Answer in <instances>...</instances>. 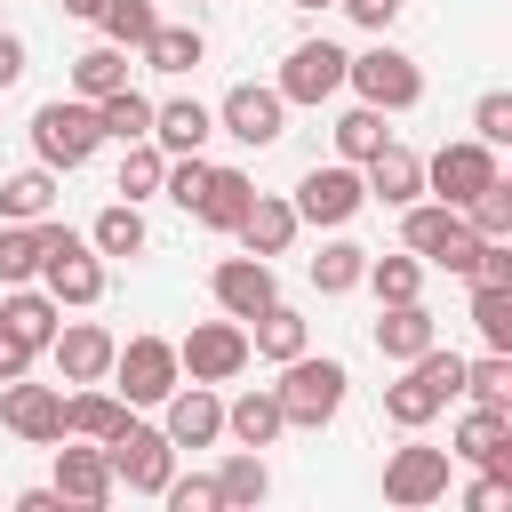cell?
Here are the masks:
<instances>
[{"instance_id": "cell-1", "label": "cell", "mask_w": 512, "mask_h": 512, "mask_svg": "<svg viewBox=\"0 0 512 512\" xmlns=\"http://www.w3.org/2000/svg\"><path fill=\"white\" fill-rule=\"evenodd\" d=\"M400 368H408V376H400V384H384V416H392L400 432H424V424L464 392V360H456V352H440V344H424V352H416V360H400Z\"/></svg>"}, {"instance_id": "cell-23", "label": "cell", "mask_w": 512, "mask_h": 512, "mask_svg": "<svg viewBox=\"0 0 512 512\" xmlns=\"http://www.w3.org/2000/svg\"><path fill=\"white\" fill-rule=\"evenodd\" d=\"M216 136V112L200 104V96H168V104H152V144L176 160V152H200Z\"/></svg>"}, {"instance_id": "cell-14", "label": "cell", "mask_w": 512, "mask_h": 512, "mask_svg": "<svg viewBox=\"0 0 512 512\" xmlns=\"http://www.w3.org/2000/svg\"><path fill=\"white\" fill-rule=\"evenodd\" d=\"M448 464H456V456H448V448H424V440L392 448V456H384V504H408V512H416V504H440V496H448Z\"/></svg>"}, {"instance_id": "cell-18", "label": "cell", "mask_w": 512, "mask_h": 512, "mask_svg": "<svg viewBox=\"0 0 512 512\" xmlns=\"http://www.w3.org/2000/svg\"><path fill=\"white\" fill-rule=\"evenodd\" d=\"M160 408H168L160 432H168L176 448H208V440H224V400H216V384H176Z\"/></svg>"}, {"instance_id": "cell-27", "label": "cell", "mask_w": 512, "mask_h": 512, "mask_svg": "<svg viewBox=\"0 0 512 512\" xmlns=\"http://www.w3.org/2000/svg\"><path fill=\"white\" fill-rule=\"evenodd\" d=\"M224 432H232L240 448H272V440L288 432V416H280V392H272V384H256V392L224 400Z\"/></svg>"}, {"instance_id": "cell-11", "label": "cell", "mask_w": 512, "mask_h": 512, "mask_svg": "<svg viewBox=\"0 0 512 512\" xmlns=\"http://www.w3.org/2000/svg\"><path fill=\"white\" fill-rule=\"evenodd\" d=\"M504 168H496V144H480V136H464V144H440L432 160H424V192L432 200H448V208H464L472 192H488Z\"/></svg>"}, {"instance_id": "cell-15", "label": "cell", "mask_w": 512, "mask_h": 512, "mask_svg": "<svg viewBox=\"0 0 512 512\" xmlns=\"http://www.w3.org/2000/svg\"><path fill=\"white\" fill-rule=\"evenodd\" d=\"M344 64H352V56H344V48H336V40H296V48H288V64H280V80H272V88H280V96H288V104H328V96H336V88H344Z\"/></svg>"}, {"instance_id": "cell-53", "label": "cell", "mask_w": 512, "mask_h": 512, "mask_svg": "<svg viewBox=\"0 0 512 512\" xmlns=\"http://www.w3.org/2000/svg\"><path fill=\"white\" fill-rule=\"evenodd\" d=\"M96 8H104V0H64V16H80V24H96Z\"/></svg>"}, {"instance_id": "cell-26", "label": "cell", "mask_w": 512, "mask_h": 512, "mask_svg": "<svg viewBox=\"0 0 512 512\" xmlns=\"http://www.w3.org/2000/svg\"><path fill=\"white\" fill-rule=\"evenodd\" d=\"M128 416H136V408H128L120 392H104V384H80V392L64 400V440H112Z\"/></svg>"}, {"instance_id": "cell-40", "label": "cell", "mask_w": 512, "mask_h": 512, "mask_svg": "<svg viewBox=\"0 0 512 512\" xmlns=\"http://www.w3.org/2000/svg\"><path fill=\"white\" fill-rule=\"evenodd\" d=\"M472 328H480V344H488V352H512V288L472 280Z\"/></svg>"}, {"instance_id": "cell-34", "label": "cell", "mask_w": 512, "mask_h": 512, "mask_svg": "<svg viewBox=\"0 0 512 512\" xmlns=\"http://www.w3.org/2000/svg\"><path fill=\"white\" fill-rule=\"evenodd\" d=\"M360 288H376V304H408L424 296V256H368Z\"/></svg>"}, {"instance_id": "cell-45", "label": "cell", "mask_w": 512, "mask_h": 512, "mask_svg": "<svg viewBox=\"0 0 512 512\" xmlns=\"http://www.w3.org/2000/svg\"><path fill=\"white\" fill-rule=\"evenodd\" d=\"M472 136H480V144H512V96H504V88H488V96L472 104Z\"/></svg>"}, {"instance_id": "cell-31", "label": "cell", "mask_w": 512, "mask_h": 512, "mask_svg": "<svg viewBox=\"0 0 512 512\" xmlns=\"http://www.w3.org/2000/svg\"><path fill=\"white\" fill-rule=\"evenodd\" d=\"M216 496H224L232 512L264 504V496H272V472H264V456H256V448H232V456L216 464Z\"/></svg>"}, {"instance_id": "cell-7", "label": "cell", "mask_w": 512, "mask_h": 512, "mask_svg": "<svg viewBox=\"0 0 512 512\" xmlns=\"http://www.w3.org/2000/svg\"><path fill=\"white\" fill-rule=\"evenodd\" d=\"M112 392L128 400V408H160L176 384H184V368H176V344L168 336H128L120 352H112Z\"/></svg>"}, {"instance_id": "cell-33", "label": "cell", "mask_w": 512, "mask_h": 512, "mask_svg": "<svg viewBox=\"0 0 512 512\" xmlns=\"http://www.w3.org/2000/svg\"><path fill=\"white\" fill-rule=\"evenodd\" d=\"M96 128H104L112 144H136V136H152V96H136V88H112V96H96Z\"/></svg>"}, {"instance_id": "cell-24", "label": "cell", "mask_w": 512, "mask_h": 512, "mask_svg": "<svg viewBox=\"0 0 512 512\" xmlns=\"http://www.w3.org/2000/svg\"><path fill=\"white\" fill-rule=\"evenodd\" d=\"M296 232H304V224H296V208H288V200H272V192H256V200H248V216L232 224V240H240L248 256H288V240H296Z\"/></svg>"}, {"instance_id": "cell-50", "label": "cell", "mask_w": 512, "mask_h": 512, "mask_svg": "<svg viewBox=\"0 0 512 512\" xmlns=\"http://www.w3.org/2000/svg\"><path fill=\"white\" fill-rule=\"evenodd\" d=\"M32 360H40V352H32V344H16V336L0 328V384H16V376H24Z\"/></svg>"}, {"instance_id": "cell-51", "label": "cell", "mask_w": 512, "mask_h": 512, "mask_svg": "<svg viewBox=\"0 0 512 512\" xmlns=\"http://www.w3.org/2000/svg\"><path fill=\"white\" fill-rule=\"evenodd\" d=\"M16 80H24V40L0 32V88H16Z\"/></svg>"}, {"instance_id": "cell-35", "label": "cell", "mask_w": 512, "mask_h": 512, "mask_svg": "<svg viewBox=\"0 0 512 512\" xmlns=\"http://www.w3.org/2000/svg\"><path fill=\"white\" fill-rule=\"evenodd\" d=\"M112 88H128V56L104 40V48H88V56H72V96H112Z\"/></svg>"}, {"instance_id": "cell-25", "label": "cell", "mask_w": 512, "mask_h": 512, "mask_svg": "<svg viewBox=\"0 0 512 512\" xmlns=\"http://www.w3.org/2000/svg\"><path fill=\"white\" fill-rule=\"evenodd\" d=\"M424 344H440V320L424 312V296L384 304V320H376V352H384V360H416Z\"/></svg>"}, {"instance_id": "cell-44", "label": "cell", "mask_w": 512, "mask_h": 512, "mask_svg": "<svg viewBox=\"0 0 512 512\" xmlns=\"http://www.w3.org/2000/svg\"><path fill=\"white\" fill-rule=\"evenodd\" d=\"M0 280H40V224H0Z\"/></svg>"}, {"instance_id": "cell-54", "label": "cell", "mask_w": 512, "mask_h": 512, "mask_svg": "<svg viewBox=\"0 0 512 512\" xmlns=\"http://www.w3.org/2000/svg\"><path fill=\"white\" fill-rule=\"evenodd\" d=\"M296 8H336V0H296Z\"/></svg>"}, {"instance_id": "cell-9", "label": "cell", "mask_w": 512, "mask_h": 512, "mask_svg": "<svg viewBox=\"0 0 512 512\" xmlns=\"http://www.w3.org/2000/svg\"><path fill=\"white\" fill-rule=\"evenodd\" d=\"M296 224H352L360 208H368V184H360V168L352 160H328V168H304V184H296Z\"/></svg>"}, {"instance_id": "cell-10", "label": "cell", "mask_w": 512, "mask_h": 512, "mask_svg": "<svg viewBox=\"0 0 512 512\" xmlns=\"http://www.w3.org/2000/svg\"><path fill=\"white\" fill-rule=\"evenodd\" d=\"M256 352H248V328L224 312V320H200L184 344H176V368L192 376V384H232L240 368H248Z\"/></svg>"}, {"instance_id": "cell-12", "label": "cell", "mask_w": 512, "mask_h": 512, "mask_svg": "<svg viewBox=\"0 0 512 512\" xmlns=\"http://www.w3.org/2000/svg\"><path fill=\"white\" fill-rule=\"evenodd\" d=\"M216 128H224V136H240L248 152H264V144H280V136H288V96H280V88H256V80H240V88H224V104H216Z\"/></svg>"}, {"instance_id": "cell-5", "label": "cell", "mask_w": 512, "mask_h": 512, "mask_svg": "<svg viewBox=\"0 0 512 512\" xmlns=\"http://www.w3.org/2000/svg\"><path fill=\"white\" fill-rule=\"evenodd\" d=\"M96 144H104V128H96V104H88V96H56V104L32 112V152H40V168H88Z\"/></svg>"}, {"instance_id": "cell-28", "label": "cell", "mask_w": 512, "mask_h": 512, "mask_svg": "<svg viewBox=\"0 0 512 512\" xmlns=\"http://www.w3.org/2000/svg\"><path fill=\"white\" fill-rule=\"evenodd\" d=\"M248 200H256V184H248L240 168H208V184H200V200H192V216H200L208 232H232V224L248 216Z\"/></svg>"}, {"instance_id": "cell-46", "label": "cell", "mask_w": 512, "mask_h": 512, "mask_svg": "<svg viewBox=\"0 0 512 512\" xmlns=\"http://www.w3.org/2000/svg\"><path fill=\"white\" fill-rule=\"evenodd\" d=\"M200 184H208V160H200V152H176V160H168V176H160V192H168L176 208H192V200H200Z\"/></svg>"}, {"instance_id": "cell-8", "label": "cell", "mask_w": 512, "mask_h": 512, "mask_svg": "<svg viewBox=\"0 0 512 512\" xmlns=\"http://www.w3.org/2000/svg\"><path fill=\"white\" fill-rule=\"evenodd\" d=\"M344 80L360 88V104H376V112H408L416 96H424V72H416V56L408 48H368V56H352L344 64Z\"/></svg>"}, {"instance_id": "cell-42", "label": "cell", "mask_w": 512, "mask_h": 512, "mask_svg": "<svg viewBox=\"0 0 512 512\" xmlns=\"http://www.w3.org/2000/svg\"><path fill=\"white\" fill-rule=\"evenodd\" d=\"M464 392L480 408H512V352H488V360H464Z\"/></svg>"}, {"instance_id": "cell-32", "label": "cell", "mask_w": 512, "mask_h": 512, "mask_svg": "<svg viewBox=\"0 0 512 512\" xmlns=\"http://www.w3.org/2000/svg\"><path fill=\"white\" fill-rule=\"evenodd\" d=\"M200 56H208V40H200L192 24H152V32H144V64H152V72H168V80H176V72H192Z\"/></svg>"}, {"instance_id": "cell-21", "label": "cell", "mask_w": 512, "mask_h": 512, "mask_svg": "<svg viewBox=\"0 0 512 512\" xmlns=\"http://www.w3.org/2000/svg\"><path fill=\"white\" fill-rule=\"evenodd\" d=\"M360 184H368V200L408 208V200H424V160H416L408 144H384V152H368V160H360Z\"/></svg>"}, {"instance_id": "cell-19", "label": "cell", "mask_w": 512, "mask_h": 512, "mask_svg": "<svg viewBox=\"0 0 512 512\" xmlns=\"http://www.w3.org/2000/svg\"><path fill=\"white\" fill-rule=\"evenodd\" d=\"M448 456H464L480 472H512V408H480L472 400V416L456 424V448Z\"/></svg>"}, {"instance_id": "cell-48", "label": "cell", "mask_w": 512, "mask_h": 512, "mask_svg": "<svg viewBox=\"0 0 512 512\" xmlns=\"http://www.w3.org/2000/svg\"><path fill=\"white\" fill-rule=\"evenodd\" d=\"M464 504H472V512H504V504H512V472H480V480L464 488Z\"/></svg>"}, {"instance_id": "cell-47", "label": "cell", "mask_w": 512, "mask_h": 512, "mask_svg": "<svg viewBox=\"0 0 512 512\" xmlns=\"http://www.w3.org/2000/svg\"><path fill=\"white\" fill-rule=\"evenodd\" d=\"M160 496H168L176 512H216V504H224V496H216V472H208V480H200V472H192V480H168Z\"/></svg>"}, {"instance_id": "cell-43", "label": "cell", "mask_w": 512, "mask_h": 512, "mask_svg": "<svg viewBox=\"0 0 512 512\" xmlns=\"http://www.w3.org/2000/svg\"><path fill=\"white\" fill-rule=\"evenodd\" d=\"M96 24H104V40H112V48H144V32H152L160 16H152V0H104V8H96Z\"/></svg>"}, {"instance_id": "cell-17", "label": "cell", "mask_w": 512, "mask_h": 512, "mask_svg": "<svg viewBox=\"0 0 512 512\" xmlns=\"http://www.w3.org/2000/svg\"><path fill=\"white\" fill-rule=\"evenodd\" d=\"M48 352H56L64 384H104L120 344H112V328H96V320H72V328H56V336H48Z\"/></svg>"}, {"instance_id": "cell-20", "label": "cell", "mask_w": 512, "mask_h": 512, "mask_svg": "<svg viewBox=\"0 0 512 512\" xmlns=\"http://www.w3.org/2000/svg\"><path fill=\"white\" fill-rule=\"evenodd\" d=\"M48 488H56L64 504H88V512L112 504L120 480H112V464H104V440H96V448H56V480H48Z\"/></svg>"}, {"instance_id": "cell-16", "label": "cell", "mask_w": 512, "mask_h": 512, "mask_svg": "<svg viewBox=\"0 0 512 512\" xmlns=\"http://www.w3.org/2000/svg\"><path fill=\"white\" fill-rule=\"evenodd\" d=\"M208 296H216V312H232V320H256L272 296H280V272H272V256H224L216 272H208Z\"/></svg>"}, {"instance_id": "cell-29", "label": "cell", "mask_w": 512, "mask_h": 512, "mask_svg": "<svg viewBox=\"0 0 512 512\" xmlns=\"http://www.w3.org/2000/svg\"><path fill=\"white\" fill-rule=\"evenodd\" d=\"M240 328H248V352H264V360H296V352L312 344V336H304V312H288L280 296H272L256 320H240Z\"/></svg>"}, {"instance_id": "cell-13", "label": "cell", "mask_w": 512, "mask_h": 512, "mask_svg": "<svg viewBox=\"0 0 512 512\" xmlns=\"http://www.w3.org/2000/svg\"><path fill=\"white\" fill-rule=\"evenodd\" d=\"M0 424L24 440V448H56L64 440V384H0Z\"/></svg>"}, {"instance_id": "cell-4", "label": "cell", "mask_w": 512, "mask_h": 512, "mask_svg": "<svg viewBox=\"0 0 512 512\" xmlns=\"http://www.w3.org/2000/svg\"><path fill=\"white\" fill-rule=\"evenodd\" d=\"M400 240H408V256H424V264H448V272H464V280H472L480 232L464 224V208H448V200H408V216H400Z\"/></svg>"}, {"instance_id": "cell-49", "label": "cell", "mask_w": 512, "mask_h": 512, "mask_svg": "<svg viewBox=\"0 0 512 512\" xmlns=\"http://www.w3.org/2000/svg\"><path fill=\"white\" fill-rule=\"evenodd\" d=\"M336 8H344L352 24H368V32H384V24H392V16L408 8V0H336Z\"/></svg>"}, {"instance_id": "cell-41", "label": "cell", "mask_w": 512, "mask_h": 512, "mask_svg": "<svg viewBox=\"0 0 512 512\" xmlns=\"http://www.w3.org/2000/svg\"><path fill=\"white\" fill-rule=\"evenodd\" d=\"M464 224H472L480 240H512V184L496 176L488 192H472V200H464Z\"/></svg>"}, {"instance_id": "cell-38", "label": "cell", "mask_w": 512, "mask_h": 512, "mask_svg": "<svg viewBox=\"0 0 512 512\" xmlns=\"http://www.w3.org/2000/svg\"><path fill=\"white\" fill-rule=\"evenodd\" d=\"M360 272H368V248H360V240H328V248L312 256V288H320V296L360 288Z\"/></svg>"}, {"instance_id": "cell-39", "label": "cell", "mask_w": 512, "mask_h": 512, "mask_svg": "<svg viewBox=\"0 0 512 512\" xmlns=\"http://www.w3.org/2000/svg\"><path fill=\"white\" fill-rule=\"evenodd\" d=\"M160 176H168V152H160L152 136L120 144V192H128V200H152V192H160Z\"/></svg>"}, {"instance_id": "cell-2", "label": "cell", "mask_w": 512, "mask_h": 512, "mask_svg": "<svg viewBox=\"0 0 512 512\" xmlns=\"http://www.w3.org/2000/svg\"><path fill=\"white\" fill-rule=\"evenodd\" d=\"M40 288L56 304H96L104 296V256L72 224H56V216H40Z\"/></svg>"}, {"instance_id": "cell-36", "label": "cell", "mask_w": 512, "mask_h": 512, "mask_svg": "<svg viewBox=\"0 0 512 512\" xmlns=\"http://www.w3.org/2000/svg\"><path fill=\"white\" fill-rule=\"evenodd\" d=\"M384 144H392V128H384V112H376V104H352V112L336 120V160H352V168H360V160H368V152H384Z\"/></svg>"}, {"instance_id": "cell-6", "label": "cell", "mask_w": 512, "mask_h": 512, "mask_svg": "<svg viewBox=\"0 0 512 512\" xmlns=\"http://www.w3.org/2000/svg\"><path fill=\"white\" fill-rule=\"evenodd\" d=\"M104 464H112V480L128 488V496H160L168 480H176V440L160 432V424H120L112 440H104Z\"/></svg>"}, {"instance_id": "cell-3", "label": "cell", "mask_w": 512, "mask_h": 512, "mask_svg": "<svg viewBox=\"0 0 512 512\" xmlns=\"http://www.w3.org/2000/svg\"><path fill=\"white\" fill-rule=\"evenodd\" d=\"M344 360H312V352H296V360H280V416L296 424V432H320V424H336V408H344Z\"/></svg>"}, {"instance_id": "cell-52", "label": "cell", "mask_w": 512, "mask_h": 512, "mask_svg": "<svg viewBox=\"0 0 512 512\" xmlns=\"http://www.w3.org/2000/svg\"><path fill=\"white\" fill-rule=\"evenodd\" d=\"M56 504H64L56 488H24V496H16V512H56Z\"/></svg>"}, {"instance_id": "cell-30", "label": "cell", "mask_w": 512, "mask_h": 512, "mask_svg": "<svg viewBox=\"0 0 512 512\" xmlns=\"http://www.w3.org/2000/svg\"><path fill=\"white\" fill-rule=\"evenodd\" d=\"M56 208V168H24L0 184V224H40Z\"/></svg>"}, {"instance_id": "cell-37", "label": "cell", "mask_w": 512, "mask_h": 512, "mask_svg": "<svg viewBox=\"0 0 512 512\" xmlns=\"http://www.w3.org/2000/svg\"><path fill=\"white\" fill-rule=\"evenodd\" d=\"M88 248H96V256H136V248H144V216H136V200H112V208L88 224Z\"/></svg>"}, {"instance_id": "cell-22", "label": "cell", "mask_w": 512, "mask_h": 512, "mask_svg": "<svg viewBox=\"0 0 512 512\" xmlns=\"http://www.w3.org/2000/svg\"><path fill=\"white\" fill-rule=\"evenodd\" d=\"M0 328H8L16 344H32V352H48V336L64 328V304H56L48 288H32V280H16V288L0 296Z\"/></svg>"}]
</instances>
